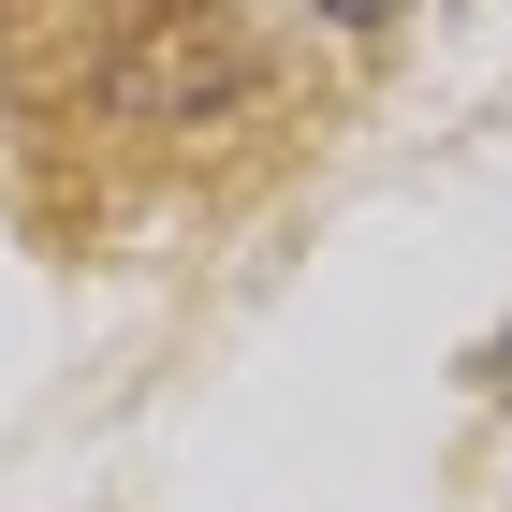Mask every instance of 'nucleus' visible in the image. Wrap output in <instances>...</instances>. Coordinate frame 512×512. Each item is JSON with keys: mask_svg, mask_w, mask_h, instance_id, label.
<instances>
[{"mask_svg": "<svg viewBox=\"0 0 512 512\" xmlns=\"http://www.w3.org/2000/svg\"><path fill=\"white\" fill-rule=\"evenodd\" d=\"M0 88L15 118L59 147H147V132H205L249 88L235 0H0Z\"/></svg>", "mask_w": 512, "mask_h": 512, "instance_id": "nucleus-1", "label": "nucleus"}, {"mask_svg": "<svg viewBox=\"0 0 512 512\" xmlns=\"http://www.w3.org/2000/svg\"><path fill=\"white\" fill-rule=\"evenodd\" d=\"M322 15H337V30H381V15H395V0H322Z\"/></svg>", "mask_w": 512, "mask_h": 512, "instance_id": "nucleus-2", "label": "nucleus"}, {"mask_svg": "<svg viewBox=\"0 0 512 512\" xmlns=\"http://www.w3.org/2000/svg\"><path fill=\"white\" fill-rule=\"evenodd\" d=\"M483 381H498V395H512V322H498V352H483Z\"/></svg>", "mask_w": 512, "mask_h": 512, "instance_id": "nucleus-3", "label": "nucleus"}]
</instances>
